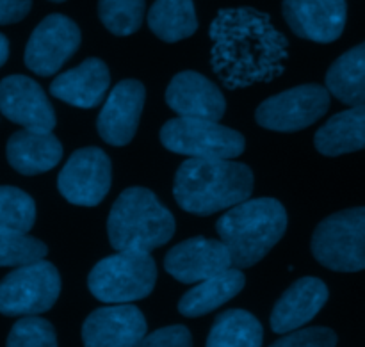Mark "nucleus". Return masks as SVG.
Returning a JSON list of instances; mask_svg holds the SVG:
<instances>
[{
  "label": "nucleus",
  "instance_id": "32",
  "mask_svg": "<svg viewBox=\"0 0 365 347\" xmlns=\"http://www.w3.org/2000/svg\"><path fill=\"white\" fill-rule=\"evenodd\" d=\"M32 7V0H0V25L24 20Z\"/></svg>",
  "mask_w": 365,
  "mask_h": 347
},
{
  "label": "nucleus",
  "instance_id": "34",
  "mask_svg": "<svg viewBox=\"0 0 365 347\" xmlns=\"http://www.w3.org/2000/svg\"><path fill=\"white\" fill-rule=\"evenodd\" d=\"M50 2H64V0H50Z\"/></svg>",
  "mask_w": 365,
  "mask_h": 347
},
{
  "label": "nucleus",
  "instance_id": "33",
  "mask_svg": "<svg viewBox=\"0 0 365 347\" xmlns=\"http://www.w3.org/2000/svg\"><path fill=\"white\" fill-rule=\"evenodd\" d=\"M9 57V41L4 34H0V66H4V63Z\"/></svg>",
  "mask_w": 365,
  "mask_h": 347
},
{
  "label": "nucleus",
  "instance_id": "16",
  "mask_svg": "<svg viewBox=\"0 0 365 347\" xmlns=\"http://www.w3.org/2000/svg\"><path fill=\"white\" fill-rule=\"evenodd\" d=\"M145 335V316L132 305L96 309L82 326L84 347H135Z\"/></svg>",
  "mask_w": 365,
  "mask_h": 347
},
{
  "label": "nucleus",
  "instance_id": "27",
  "mask_svg": "<svg viewBox=\"0 0 365 347\" xmlns=\"http://www.w3.org/2000/svg\"><path fill=\"white\" fill-rule=\"evenodd\" d=\"M145 0H98V16L109 32L130 36L145 18Z\"/></svg>",
  "mask_w": 365,
  "mask_h": 347
},
{
  "label": "nucleus",
  "instance_id": "8",
  "mask_svg": "<svg viewBox=\"0 0 365 347\" xmlns=\"http://www.w3.org/2000/svg\"><path fill=\"white\" fill-rule=\"evenodd\" d=\"M61 276L46 260L27 264L0 281V314L9 317L38 316L56 305Z\"/></svg>",
  "mask_w": 365,
  "mask_h": 347
},
{
  "label": "nucleus",
  "instance_id": "17",
  "mask_svg": "<svg viewBox=\"0 0 365 347\" xmlns=\"http://www.w3.org/2000/svg\"><path fill=\"white\" fill-rule=\"evenodd\" d=\"M166 103L180 118L220 121L227 110V102L214 82L198 71H180L171 78L166 89Z\"/></svg>",
  "mask_w": 365,
  "mask_h": 347
},
{
  "label": "nucleus",
  "instance_id": "5",
  "mask_svg": "<svg viewBox=\"0 0 365 347\" xmlns=\"http://www.w3.org/2000/svg\"><path fill=\"white\" fill-rule=\"evenodd\" d=\"M157 280L150 253L118 252L100 260L88 276V287L98 301L128 305L152 294Z\"/></svg>",
  "mask_w": 365,
  "mask_h": 347
},
{
  "label": "nucleus",
  "instance_id": "4",
  "mask_svg": "<svg viewBox=\"0 0 365 347\" xmlns=\"http://www.w3.org/2000/svg\"><path fill=\"white\" fill-rule=\"evenodd\" d=\"M173 234V214L150 189H125L110 207L107 235L116 252L150 253L166 244Z\"/></svg>",
  "mask_w": 365,
  "mask_h": 347
},
{
  "label": "nucleus",
  "instance_id": "20",
  "mask_svg": "<svg viewBox=\"0 0 365 347\" xmlns=\"http://www.w3.org/2000/svg\"><path fill=\"white\" fill-rule=\"evenodd\" d=\"M7 162L25 177L46 173L63 159V146L52 132L18 130L7 141Z\"/></svg>",
  "mask_w": 365,
  "mask_h": 347
},
{
  "label": "nucleus",
  "instance_id": "12",
  "mask_svg": "<svg viewBox=\"0 0 365 347\" xmlns=\"http://www.w3.org/2000/svg\"><path fill=\"white\" fill-rule=\"evenodd\" d=\"M0 113L25 130L52 132L57 123L41 86L25 75H9L0 81Z\"/></svg>",
  "mask_w": 365,
  "mask_h": 347
},
{
  "label": "nucleus",
  "instance_id": "11",
  "mask_svg": "<svg viewBox=\"0 0 365 347\" xmlns=\"http://www.w3.org/2000/svg\"><path fill=\"white\" fill-rule=\"evenodd\" d=\"M81 45V29L64 14H48L32 31L25 46V66L36 75L50 77L63 68Z\"/></svg>",
  "mask_w": 365,
  "mask_h": 347
},
{
  "label": "nucleus",
  "instance_id": "1",
  "mask_svg": "<svg viewBox=\"0 0 365 347\" xmlns=\"http://www.w3.org/2000/svg\"><path fill=\"white\" fill-rule=\"evenodd\" d=\"M209 36L212 41L210 63L225 88H248L284 73L289 41L262 11L253 7L221 9Z\"/></svg>",
  "mask_w": 365,
  "mask_h": 347
},
{
  "label": "nucleus",
  "instance_id": "24",
  "mask_svg": "<svg viewBox=\"0 0 365 347\" xmlns=\"http://www.w3.org/2000/svg\"><path fill=\"white\" fill-rule=\"evenodd\" d=\"M148 27L166 43L189 38L198 29L192 0H155L148 11Z\"/></svg>",
  "mask_w": 365,
  "mask_h": 347
},
{
  "label": "nucleus",
  "instance_id": "15",
  "mask_svg": "<svg viewBox=\"0 0 365 347\" xmlns=\"http://www.w3.org/2000/svg\"><path fill=\"white\" fill-rule=\"evenodd\" d=\"M282 11L292 32L314 43L339 39L348 20L346 0H284Z\"/></svg>",
  "mask_w": 365,
  "mask_h": 347
},
{
  "label": "nucleus",
  "instance_id": "23",
  "mask_svg": "<svg viewBox=\"0 0 365 347\" xmlns=\"http://www.w3.org/2000/svg\"><path fill=\"white\" fill-rule=\"evenodd\" d=\"M327 89L346 105L365 103V41L342 53L327 73Z\"/></svg>",
  "mask_w": 365,
  "mask_h": 347
},
{
  "label": "nucleus",
  "instance_id": "19",
  "mask_svg": "<svg viewBox=\"0 0 365 347\" xmlns=\"http://www.w3.org/2000/svg\"><path fill=\"white\" fill-rule=\"evenodd\" d=\"M110 86V73L102 59L89 57L78 66L57 75L50 84V93L57 100L81 109H93L106 98Z\"/></svg>",
  "mask_w": 365,
  "mask_h": 347
},
{
  "label": "nucleus",
  "instance_id": "3",
  "mask_svg": "<svg viewBox=\"0 0 365 347\" xmlns=\"http://www.w3.org/2000/svg\"><path fill=\"white\" fill-rule=\"evenodd\" d=\"M216 230L230 253L232 267L259 264L287 230V212L274 198L246 200L217 219Z\"/></svg>",
  "mask_w": 365,
  "mask_h": 347
},
{
  "label": "nucleus",
  "instance_id": "10",
  "mask_svg": "<svg viewBox=\"0 0 365 347\" xmlns=\"http://www.w3.org/2000/svg\"><path fill=\"white\" fill-rule=\"evenodd\" d=\"M113 182V166L103 150L89 146L73 152L57 177V187L73 205L95 207L103 202Z\"/></svg>",
  "mask_w": 365,
  "mask_h": 347
},
{
  "label": "nucleus",
  "instance_id": "26",
  "mask_svg": "<svg viewBox=\"0 0 365 347\" xmlns=\"http://www.w3.org/2000/svg\"><path fill=\"white\" fill-rule=\"evenodd\" d=\"M34 223V200L21 189L0 185V230L27 234Z\"/></svg>",
  "mask_w": 365,
  "mask_h": 347
},
{
  "label": "nucleus",
  "instance_id": "30",
  "mask_svg": "<svg viewBox=\"0 0 365 347\" xmlns=\"http://www.w3.org/2000/svg\"><path fill=\"white\" fill-rule=\"evenodd\" d=\"M337 335L330 328L316 326L291 331L269 347H335Z\"/></svg>",
  "mask_w": 365,
  "mask_h": 347
},
{
  "label": "nucleus",
  "instance_id": "14",
  "mask_svg": "<svg viewBox=\"0 0 365 347\" xmlns=\"http://www.w3.org/2000/svg\"><path fill=\"white\" fill-rule=\"evenodd\" d=\"M164 269L182 284H200L232 269V260L221 241L192 237L168 252Z\"/></svg>",
  "mask_w": 365,
  "mask_h": 347
},
{
  "label": "nucleus",
  "instance_id": "29",
  "mask_svg": "<svg viewBox=\"0 0 365 347\" xmlns=\"http://www.w3.org/2000/svg\"><path fill=\"white\" fill-rule=\"evenodd\" d=\"M6 347H57L56 330L41 317H24L9 331Z\"/></svg>",
  "mask_w": 365,
  "mask_h": 347
},
{
  "label": "nucleus",
  "instance_id": "31",
  "mask_svg": "<svg viewBox=\"0 0 365 347\" xmlns=\"http://www.w3.org/2000/svg\"><path fill=\"white\" fill-rule=\"evenodd\" d=\"M135 347H192V338L187 328L175 324L145 335Z\"/></svg>",
  "mask_w": 365,
  "mask_h": 347
},
{
  "label": "nucleus",
  "instance_id": "7",
  "mask_svg": "<svg viewBox=\"0 0 365 347\" xmlns=\"http://www.w3.org/2000/svg\"><path fill=\"white\" fill-rule=\"evenodd\" d=\"M160 143L166 150L191 159H230L246 148L242 134L217 121L198 118H175L160 128Z\"/></svg>",
  "mask_w": 365,
  "mask_h": 347
},
{
  "label": "nucleus",
  "instance_id": "9",
  "mask_svg": "<svg viewBox=\"0 0 365 347\" xmlns=\"http://www.w3.org/2000/svg\"><path fill=\"white\" fill-rule=\"evenodd\" d=\"M328 107L330 93L324 86L303 84L264 100L257 107L255 120L267 130L296 132L321 120Z\"/></svg>",
  "mask_w": 365,
  "mask_h": 347
},
{
  "label": "nucleus",
  "instance_id": "25",
  "mask_svg": "<svg viewBox=\"0 0 365 347\" xmlns=\"http://www.w3.org/2000/svg\"><path fill=\"white\" fill-rule=\"evenodd\" d=\"M262 324L246 310H227L216 317L207 347H262Z\"/></svg>",
  "mask_w": 365,
  "mask_h": 347
},
{
  "label": "nucleus",
  "instance_id": "22",
  "mask_svg": "<svg viewBox=\"0 0 365 347\" xmlns=\"http://www.w3.org/2000/svg\"><path fill=\"white\" fill-rule=\"evenodd\" d=\"M246 278L241 269L225 271L217 276L200 281L196 287L185 292L178 301V312L185 317H202L220 309L245 289Z\"/></svg>",
  "mask_w": 365,
  "mask_h": 347
},
{
  "label": "nucleus",
  "instance_id": "28",
  "mask_svg": "<svg viewBox=\"0 0 365 347\" xmlns=\"http://www.w3.org/2000/svg\"><path fill=\"white\" fill-rule=\"evenodd\" d=\"M46 246L27 234L0 230V267H21L45 260Z\"/></svg>",
  "mask_w": 365,
  "mask_h": 347
},
{
  "label": "nucleus",
  "instance_id": "13",
  "mask_svg": "<svg viewBox=\"0 0 365 347\" xmlns=\"http://www.w3.org/2000/svg\"><path fill=\"white\" fill-rule=\"evenodd\" d=\"M145 98V86L134 78L114 86L96 120L100 138L113 146L128 145L138 132Z\"/></svg>",
  "mask_w": 365,
  "mask_h": 347
},
{
  "label": "nucleus",
  "instance_id": "2",
  "mask_svg": "<svg viewBox=\"0 0 365 347\" xmlns=\"http://www.w3.org/2000/svg\"><path fill=\"white\" fill-rule=\"evenodd\" d=\"M253 171L230 159H187L175 175L178 207L196 216H210L250 200Z\"/></svg>",
  "mask_w": 365,
  "mask_h": 347
},
{
  "label": "nucleus",
  "instance_id": "18",
  "mask_svg": "<svg viewBox=\"0 0 365 347\" xmlns=\"http://www.w3.org/2000/svg\"><path fill=\"white\" fill-rule=\"evenodd\" d=\"M328 301V287L319 278L305 276L282 294L271 314V330L274 333H291L299 330L321 312Z\"/></svg>",
  "mask_w": 365,
  "mask_h": 347
},
{
  "label": "nucleus",
  "instance_id": "21",
  "mask_svg": "<svg viewBox=\"0 0 365 347\" xmlns=\"http://www.w3.org/2000/svg\"><path fill=\"white\" fill-rule=\"evenodd\" d=\"M317 152L327 157H339L344 153L365 148V103L331 116L316 132Z\"/></svg>",
  "mask_w": 365,
  "mask_h": 347
},
{
  "label": "nucleus",
  "instance_id": "6",
  "mask_svg": "<svg viewBox=\"0 0 365 347\" xmlns=\"http://www.w3.org/2000/svg\"><path fill=\"white\" fill-rule=\"evenodd\" d=\"M312 253L321 266L339 273L365 269V207L341 210L317 224Z\"/></svg>",
  "mask_w": 365,
  "mask_h": 347
}]
</instances>
